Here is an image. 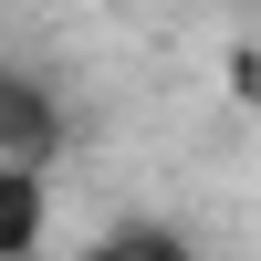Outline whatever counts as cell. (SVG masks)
Segmentation results:
<instances>
[{
    "instance_id": "obj_1",
    "label": "cell",
    "mask_w": 261,
    "mask_h": 261,
    "mask_svg": "<svg viewBox=\"0 0 261 261\" xmlns=\"http://www.w3.org/2000/svg\"><path fill=\"white\" fill-rule=\"evenodd\" d=\"M0 157H42V167L63 157V94L11 63H0Z\"/></svg>"
},
{
    "instance_id": "obj_3",
    "label": "cell",
    "mask_w": 261,
    "mask_h": 261,
    "mask_svg": "<svg viewBox=\"0 0 261 261\" xmlns=\"http://www.w3.org/2000/svg\"><path fill=\"white\" fill-rule=\"evenodd\" d=\"M73 261H199V241H188L178 220H146V209H136V220H105Z\"/></svg>"
},
{
    "instance_id": "obj_2",
    "label": "cell",
    "mask_w": 261,
    "mask_h": 261,
    "mask_svg": "<svg viewBox=\"0 0 261 261\" xmlns=\"http://www.w3.org/2000/svg\"><path fill=\"white\" fill-rule=\"evenodd\" d=\"M42 241H53V167L0 157V261H42Z\"/></svg>"
}]
</instances>
